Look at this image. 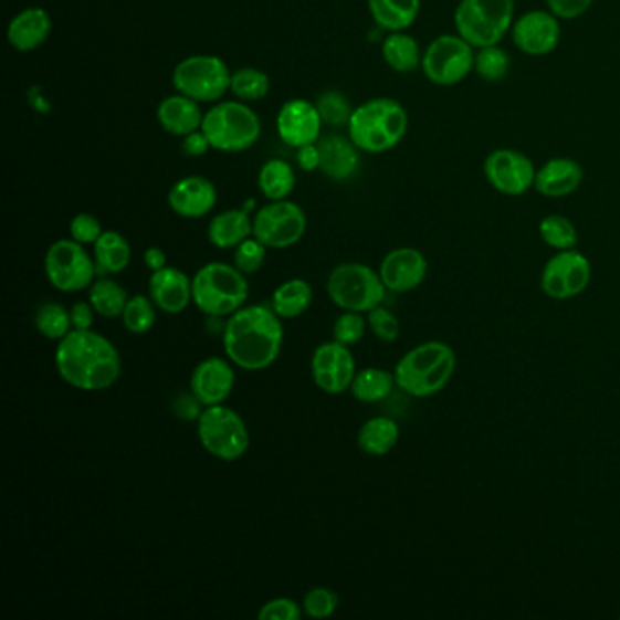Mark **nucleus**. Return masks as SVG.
Here are the masks:
<instances>
[{
  "mask_svg": "<svg viewBox=\"0 0 620 620\" xmlns=\"http://www.w3.org/2000/svg\"><path fill=\"white\" fill-rule=\"evenodd\" d=\"M55 366L66 385L90 393L109 390L123 371L117 348L93 329H72L59 340Z\"/></svg>",
  "mask_w": 620,
  "mask_h": 620,
  "instance_id": "f257e3e1",
  "label": "nucleus"
},
{
  "mask_svg": "<svg viewBox=\"0 0 620 620\" xmlns=\"http://www.w3.org/2000/svg\"><path fill=\"white\" fill-rule=\"evenodd\" d=\"M225 357L248 371H261L275 365L284 344L282 318L273 308L252 304L242 306L228 318L222 334Z\"/></svg>",
  "mask_w": 620,
  "mask_h": 620,
  "instance_id": "f03ea898",
  "label": "nucleus"
},
{
  "mask_svg": "<svg viewBox=\"0 0 620 620\" xmlns=\"http://www.w3.org/2000/svg\"><path fill=\"white\" fill-rule=\"evenodd\" d=\"M404 106L390 97L369 98L351 113L348 137L365 154L380 155L397 148L408 134Z\"/></svg>",
  "mask_w": 620,
  "mask_h": 620,
  "instance_id": "7ed1b4c3",
  "label": "nucleus"
},
{
  "mask_svg": "<svg viewBox=\"0 0 620 620\" xmlns=\"http://www.w3.org/2000/svg\"><path fill=\"white\" fill-rule=\"evenodd\" d=\"M456 369L455 349L442 340H428L411 348L395 366L397 388L425 399L441 393Z\"/></svg>",
  "mask_w": 620,
  "mask_h": 620,
  "instance_id": "20e7f679",
  "label": "nucleus"
},
{
  "mask_svg": "<svg viewBox=\"0 0 620 620\" xmlns=\"http://www.w3.org/2000/svg\"><path fill=\"white\" fill-rule=\"evenodd\" d=\"M193 304L204 315L230 317L246 304L250 284L244 273L233 264L210 262L191 279Z\"/></svg>",
  "mask_w": 620,
  "mask_h": 620,
  "instance_id": "39448f33",
  "label": "nucleus"
},
{
  "mask_svg": "<svg viewBox=\"0 0 620 620\" xmlns=\"http://www.w3.org/2000/svg\"><path fill=\"white\" fill-rule=\"evenodd\" d=\"M200 129L210 140L211 149L222 154H241L261 139L262 123L248 103L225 101L213 104L204 113Z\"/></svg>",
  "mask_w": 620,
  "mask_h": 620,
  "instance_id": "423d86ee",
  "label": "nucleus"
},
{
  "mask_svg": "<svg viewBox=\"0 0 620 620\" xmlns=\"http://www.w3.org/2000/svg\"><path fill=\"white\" fill-rule=\"evenodd\" d=\"M513 22L515 0H461L453 13L456 33L475 50L501 44Z\"/></svg>",
  "mask_w": 620,
  "mask_h": 620,
  "instance_id": "0eeeda50",
  "label": "nucleus"
},
{
  "mask_svg": "<svg viewBox=\"0 0 620 620\" xmlns=\"http://www.w3.org/2000/svg\"><path fill=\"white\" fill-rule=\"evenodd\" d=\"M326 290L335 306L344 312L359 313L379 308L388 292L379 272L360 262H344L334 267Z\"/></svg>",
  "mask_w": 620,
  "mask_h": 620,
  "instance_id": "6e6552de",
  "label": "nucleus"
},
{
  "mask_svg": "<svg viewBox=\"0 0 620 620\" xmlns=\"http://www.w3.org/2000/svg\"><path fill=\"white\" fill-rule=\"evenodd\" d=\"M197 435L210 455L224 462L239 461L250 448L246 422L228 406H208L197 419Z\"/></svg>",
  "mask_w": 620,
  "mask_h": 620,
  "instance_id": "1a4fd4ad",
  "label": "nucleus"
},
{
  "mask_svg": "<svg viewBox=\"0 0 620 620\" xmlns=\"http://www.w3.org/2000/svg\"><path fill=\"white\" fill-rule=\"evenodd\" d=\"M231 73L221 56L191 55L175 66L171 83L186 97L200 104H213L230 92Z\"/></svg>",
  "mask_w": 620,
  "mask_h": 620,
  "instance_id": "9d476101",
  "label": "nucleus"
},
{
  "mask_svg": "<svg viewBox=\"0 0 620 620\" xmlns=\"http://www.w3.org/2000/svg\"><path fill=\"white\" fill-rule=\"evenodd\" d=\"M475 48L459 33H444L422 53V73L435 86H455L475 70Z\"/></svg>",
  "mask_w": 620,
  "mask_h": 620,
  "instance_id": "9b49d317",
  "label": "nucleus"
},
{
  "mask_svg": "<svg viewBox=\"0 0 620 620\" xmlns=\"http://www.w3.org/2000/svg\"><path fill=\"white\" fill-rule=\"evenodd\" d=\"M44 273L55 290L77 293L92 286L97 275L95 259L87 255L86 248L73 239H61L48 248L44 256Z\"/></svg>",
  "mask_w": 620,
  "mask_h": 620,
  "instance_id": "f8f14e48",
  "label": "nucleus"
},
{
  "mask_svg": "<svg viewBox=\"0 0 620 620\" xmlns=\"http://www.w3.org/2000/svg\"><path fill=\"white\" fill-rule=\"evenodd\" d=\"M308 230V217L292 200H270L253 217V237L266 248L286 250L301 242Z\"/></svg>",
  "mask_w": 620,
  "mask_h": 620,
  "instance_id": "ddd939ff",
  "label": "nucleus"
},
{
  "mask_svg": "<svg viewBox=\"0 0 620 620\" xmlns=\"http://www.w3.org/2000/svg\"><path fill=\"white\" fill-rule=\"evenodd\" d=\"M591 282L590 259L579 250L555 253L540 273V290L554 301H568L585 293Z\"/></svg>",
  "mask_w": 620,
  "mask_h": 620,
  "instance_id": "4468645a",
  "label": "nucleus"
},
{
  "mask_svg": "<svg viewBox=\"0 0 620 620\" xmlns=\"http://www.w3.org/2000/svg\"><path fill=\"white\" fill-rule=\"evenodd\" d=\"M482 171L493 190L507 197L526 196L534 188L537 175L528 155L512 148L493 149L484 159Z\"/></svg>",
  "mask_w": 620,
  "mask_h": 620,
  "instance_id": "2eb2a0df",
  "label": "nucleus"
},
{
  "mask_svg": "<svg viewBox=\"0 0 620 620\" xmlns=\"http://www.w3.org/2000/svg\"><path fill=\"white\" fill-rule=\"evenodd\" d=\"M357 375L354 354L349 346L332 340L315 348L312 357V377L318 390L328 395L348 391Z\"/></svg>",
  "mask_w": 620,
  "mask_h": 620,
  "instance_id": "dca6fc26",
  "label": "nucleus"
},
{
  "mask_svg": "<svg viewBox=\"0 0 620 620\" xmlns=\"http://www.w3.org/2000/svg\"><path fill=\"white\" fill-rule=\"evenodd\" d=\"M513 42L529 56L554 53L560 44V19L549 10H532L513 22Z\"/></svg>",
  "mask_w": 620,
  "mask_h": 620,
  "instance_id": "f3484780",
  "label": "nucleus"
},
{
  "mask_svg": "<svg viewBox=\"0 0 620 620\" xmlns=\"http://www.w3.org/2000/svg\"><path fill=\"white\" fill-rule=\"evenodd\" d=\"M323 124L317 104L306 98H292L282 104L277 113L279 137L290 148L298 149L318 143Z\"/></svg>",
  "mask_w": 620,
  "mask_h": 620,
  "instance_id": "a211bd4d",
  "label": "nucleus"
},
{
  "mask_svg": "<svg viewBox=\"0 0 620 620\" xmlns=\"http://www.w3.org/2000/svg\"><path fill=\"white\" fill-rule=\"evenodd\" d=\"M191 393L200 406L224 404L235 388V371L231 360L210 357L193 369L190 380Z\"/></svg>",
  "mask_w": 620,
  "mask_h": 620,
  "instance_id": "6ab92c4d",
  "label": "nucleus"
},
{
  "mask_svg": "<svg viewBox=\"0 0 620 620\" xmlns=\"http://www.w3.org/2000/svg\"><path fill=\"white\" fill-rule=\"evenodd\" d=\"M428 261L416 248H397L382 259L379 275L386 290L393 293L413 292L428 277Z\"/></svg>",
  "mask_w": 620,
  "mask_h": 620,
  "instance_id": "aec40b11",
  "label": "nucleus"
},
{
  "mask_svg": "<svg viewBox=\"0 0 620 620\" xmlns=\"http://www.w3.org/2000/svg\"><path fill=\"white\" fill-rule=\"evenodd\" d=\"M217 188L210 179L190 175L177 180L168 193L169 210L182 219H202L217 206Z\"/></svg>",
  "mask_w": 620,
  "mask_h": 620,
  "instance_id": "412c9836",
  "label": "nucleus"
},
{
  "mask_svg": "<svg viewBox=\"0 0 620 620\" xmlns=\"http://www.w3.org/2000/svg\"><path fill=\"white\" fill-rule=\"evenodd\" d=\"M149 298L160 312L177 315L193 303L191 279L179 267H162L149 277Z\"/></svg>",
  "mask_w": 620,
  "mask_h": 620,
  "instance_id": "4be33fe9",
  "label": "nucleus"
},
{
  "mask_svg": "<svg viewBox=\"0 0 620 620\" xmlns=\"http://www.w3.org/2000/svg\"><path fill=\"white\" fill-rule=\"evenodd\" d=\"M52 30L50 13L44 8L31 6L11 19L6 36L15 52L31 53L44 46V42L52 35Z\"/></svg>",
  "mask_w": 620,
  "mask_h": 620,
  "instance_id": "5701e85b",
  "label": "nucleus"
},
{
  "mask_svg": "<svg viewBox=\"0 0 620 620\" xmlns=\"http://www.w3.org/2000/svg\"><path fill=\"white\" fill-rule=\"evenodd\" d=\"M582 179L585 169L577 160L555 157L537 169L534 190L546 199H563L579 190Z\"/></svg>",
  "mask_w": 620,
  "mask_h": 620,
  "instance_id": "b1692460",
  "label": "nucleus"
},
{
  "mask_svg": "<svg viewBox=\"0 0 620 620\" xmlns=\"http://www.w3.org/2000/svg\"><path fill=\"white\" fill-rule=\"evenodd\" d=\"M320 151V171L332 180L344 182L359 171L360 149L343 135L329 134L317 143Z\"/></svg>",
  "mask_w": 620,
  "mask_h": 620,
  "instance_id": "393cba45",
  "label": "nucleus"
},
{
  "mask_svg": "<svg viewBox=\"0 0 620 620\" xmlns=\"http://www.w3.org/2000/svg\"><path fill=\"white\" fill-rule=\"evenodd\" d=\"M204 113L200 108V103L177 92L160 101L157 106V120L166 134L182 139L186 135L202 128Z\"/></svg>",
  "mask_w": 620,
  "mask_h": 620,
  "instance_id": "a878e982",
  "label": "nucleus"
},
{
  "mask_svg": "<svg viewBox=\"0 0 620 620\" xmlns=\"http://www.w3.org/2000/svg\"><path fill=\"white\" fill-rule=\"evenodd\" d=\"M252 235L253 219L244 208L222 211L208 225V239L219 250H235Z\"/></svg>",
  "mask_w": 620,
  "mask_h": 620,
  "instance_id": "bb28decb",
  "label": "nucleus"
},
{
  "mask_svg": "<svg viewBox=\"0 0 620 620\" xmlns=\"http://www.w3.org/2000/svg\"><path fill=\"white\" fill-rule=\"evenodd\" d=\"M369 13L380 30H410L421 13V0H368Z\"/></svg>",
  "mask_w": 620,
  "mask_h": 620,
  "instance_id": "cd10ccee",
  "label": "nucleus"
},
{
  "mask_svg": "<svg viewBox=\"0 0 620 620\" xmlns=\"http://www.w3.org/2000/svg\"><path fill=\"white\" fill-rule=\"evenodd\" d=\"M93 259L97 273L117 275L132 262V246L118 231L104 230L103 235L93 244Z\"/></svg>",
  "mask_w": 620,
  "mask_h": 620,
  "instance_id": "c85d7f7f",
  "label": "nucleus"
},
{
  "mask_svg": "<svg viewBox=\"0 0 620 620\" xmlns=\"http://www.w3.org/2000/svg\"><path fill=\"white\" fill-rule=\"evenodd\" d=\"M382 56L393 72L402 75L416 72L422 64L421 46L416 36L406 31H391L390 35L386 36L382 42Z\"/></svg>",
  "mask_w": 620,
  "mask_h": 620,
  "instance_id": "c756f323",
  "label": "nucleus"
},
{
  "mask_svg": "<svg viewBox=\"0 0 620 620\" xmlns=\"http://www.w3.org/2000/svg\"><path fill=\"white\" fill-rule=\"evenodd\" d=\"M400 428L390 417H374L360 425L357 444L360 450L374 456H385L397 446Z\"/></svg>",
  "mask_w": 620,
  "mask_h": 620,
  "instance_id": "7c9ffc66",
  "label": "nucleus"
},
{
  "mask_svg": "<svg viewBox=\"0 0 620 620\" xmlns=\"http://www.w3.org/2000/svg\"><path fill=\"white\" fill-rule=\"evenodd\" d=\"M313 303V290L303 279L282 282L273 292L272 308L281 318H298L308 312Z\"/></svg>",
  "mask_w": 620,
  "mask_h": 620,
  "instance_id": "2f4dec72",
  "label": "nucleus"
},
{
  "mask_svg": "<svg viewBox=\"0 0 620 620\" xmlns=\"http://www.w3.org/2000/svg\"><path fill=\"white\" fill-rule=\"evenodd\" d=\"M256 185L267 200L287 199L297 185L295 169L286 160L270 159L259 171Z\"/></svg>",
  "mask_w": 620,
  "mask_h": 620,
  "instance_id": "473e14b6",
  "label": "nucleus"
},
{
  "mask_svg": "<svg viewBox=\"0 0 620 620\" xmlns=\"http://www.w3.org/2000/svg\"><path fill=\"white\" fill-rule=\"evenodd\" d=\"M395 386H397V380L388 369L366 368L357 371L349 391L359 402L375 404V402L388 399Z\"/></svg>",
  "mask_w": 620,
  "mask_h": 620,
  "instance_id": "72a5a7b5",
  "label": "nucleus"
},
{
  "mask_svg": "<svg viewBox=\"0 0 620 620\" xmlns=\"http://www.w3.org/2000/svg\"><path fill=\"white\" fill-rule=\"evenodd\" d=\"M87 301L92 303L97 315H103L104 318H117L123 317L129 297L128 292L118 282L112 279H98L90 286Z\"/></svg>",
  "mask_w": 620,
  "mask_h": 620,
  "instance_id": "f704fd0d",
  "label": "nucleus"
},
{
  "mask_svg": "<svg viewBox=\"0 0 620 620\" xmlns=\"http://www.w3.org/2000/svg\"><path fill=\"white\" fill-rule=\"evenodd\" d=\"M270 77L256 67H239L231 73L230 92L241 103H256L270 93Z\"/></svg>",
  "mask_w": 620,
  "mask_h": 620,
  "instance_id": "c9c22d12",
  "label": "nucleus"
},
{
  "mask_svg": "<svg viewBox=\"0 0 620 620\" xmlns=\"http://www.w3.org/2000/svg\"><path fill=\"white\" fill-rule=\"evenodd\" d=\"M538 235L546 246L554 248L557 252L574 250L579 242V231L575 228L574 222L559 213L544 217L538 224Z\"/></svg>",
  "mask_w": 620,
  "mask_h": 620,
  "instance_id": "e433bc0d",
  "label": "nucleus"
},
{
  "mask_svg": "<svg viewBox=\"0 0 620 620\" xmlns=\"http://www.w3.org/2000/svg\"><path fill=\"white\" fill-rule=\"evenodd\" d=\"M35 328L48 340H62L73 329L70 309L56 303L41 304L35 312Z\"/></svg>",
  "mask_w": 620,
  "mask_h": 620,
  "instance_id": "4c0bfd02",
  "label": "nucleus"
},
{
  "mask_svg": "<svg viewBox=\"0 0 620 620\" xmlns=\"http://www.w3.org/2000/svg\"><path fill=\"white\" fill-rule=\"evenodd\" d=\"M154 301L144 295H135L129 298L126 308L123 313L124 328L128 329L129 334L144 335L151 332L155 323H157V312H155Z\"/></svg>",
  "mask_w": 620,
  "mask_h": 620,
  "instance_id": "58836bf2",
  "label": "nucleus"
},
{
  "mask_svg": "<svg viewBox=\"0 0 620 620\" xmlns=\"http://www.w3.org/2000/svg\"><path fill=\"white\" fill-rule=\"evenodd\" d=\"M509 55L506 50L498 46L481 48L475 52V70L479 77L486 83H498L509 72Z\"/></svg>",
  "mask_w": 620,
  "mask_h": 620,
  "instance_id": "ea45409f",
  "label": "nucleus"
},
{
  "mask_svg": "<svg viewBox=\"0 0 620 620\" xmlns=\"http://www.w3.org/2000/svg\"><path fill=\"white\" fill-rule=\"evenodd\" d=\"M317 109L323 117L324 124L329 126H348L349 118L355 108H351L348 98L344 97L343 93L337 90H328L323 95H318Z\"/></svg>",
  "mask_w": 620,
  "mask_h": 620,
  "instance_id": "a19ab883",
  "label": "nucleus"
},
{
  "mask_svg": "<svg viewBox=\"0 0 620 620\" xmlns=\"http://www.w3.org/2000/svg\"><path fill=\"white\" fill-rule=\"evenodd\" d=\"M368 318L359 312H344L334 324V340L344 346H355L365 338Z\"/></svg>",
  "mask_w": 620,
  "mask_h": 620,
  "instance_id": "79ce46f5",
  "label": "nucleus"
},
{
  "mask_svg": "<svg viewBox=\"0 0 620 620\" xmlns=\"http://www.w3.org/2000/svg\"><path fill=\"white\" fill-rule=\"evenodd\" d=\"M338 608V597L334 590L329 588H312L308 593L304 595L303 611L309 619H328L334 616Z\"/></svg>",
  "mask_w": 620,
  "mask_h": 620,
  "instance_id": "37998d69",
  "label": "nucleus"
},
{
  "mask_svg": "<svg viewBox=\"0 0 620 620\" xmlns=\"http://www.w3.org/2000/svg\"><path fill=\"white\" fill-rule=\"evenodd\" d=\"M267 248L255 237H250L246 241L239 244L233 253V264L241 270L244 275H253L259 272L266 262Z\"/></svg>",
  "mask_w": 620,
  "mask_h": 620,
  "instance_id": "c03bdc74",
  "label": "nucleus"
},
{
  "mask_svg": "<svg viewBox=\"0 0 620 620\" xmlns=\"http://www.w3.org/2000/svg\"><path fill=\"white\" fill-rule=\"evenodd\" d=\"M368 326L371 334L382 343H395L399 338V318L395 317L390 309L382 308V306L368 313Z\"/></svg>",
  "mask_w": 620,
  "mask_h": 620,
  "instance_id": "a18cd8bd",
  "label": "nucleus"
},
{
  "mask_svg": "<svg viewBox=\"0 0 620 620\" xmlns=\"http://www.w3.org/2000/svg\"><path fill=\"white\" fill-rule=\"evenodd\" d=\"M103 233V224L97 217L90 216V213H78L70 222V237L73 241L81 242L83 246H90V244L93 246Z\"/></svg>",
  "mask_w": 620,
  "mask_h": 620,
  "instance_id": "49530a36",
  "label": "nucleus"
},
{
  "mask_svg": "<svg viewBox=\"0 0 620 620\" xmlns=\"http://www.w3.org/2000/svg\"><path fill=\"white\" fill-rule=\"evenodd\" d=\"M303 606H298L292 599L267 600L266 605L259 610V620H301L303 619Z\"/></svg>",
  "mask_w": 620,
  "mask_h": 620,
  "instance_id": "de8ad7c7",
  "label": "nucleus"
},
{
  "mask_svg": "<svg viewBox=\"0 0 620 620\" xmlns=\"http://www.w3.org/2000/svg\"><path fill=\"white\" fill-rule=\"evenodd\" d=\"M593 0H546L548 10L560 21H575L590 10Z\"/></svg>",
  "mask_w": 620,
  "mask_h": 620,
  "instance_id": "09e8293b",
  "label": "nucleus"
},
{
  "mask_svg": "<svg viewBox=\"0 0 620 620\" xmlns=\"http://www.w3.org/2000/svg\"><path fill=\"white\" fill-rule=\"evenodd\" d=\"M95 309L90 301H78L70 308L72 315L73 329H92L95 320Z\"/></svg>",
  "mask_w": 620,
  "mask_h": 620,
  "instance_id": "8fccbe9b",
  "label": "nucleus"
},
{
  "mask_svg": "<svg viewBox=\"0 0 620 620\" xmlns=\"http://www.w3.org/2000/svg\"><path fill=\"white\" fill-rule=\"evenodd\" d=\"M210 149V140L202 129H197L193 134L182 137V151H185L186 157H202Z\"/></svg>",
  "mask_w": 620,
  "mask_h": 620,
  "instance_id": "3c124183",
  "label": "nucleus"
},
{
  "mask_svg": "<svg viewBox=\"0 0 620 620\" xmlns=\"http://www.w3.org/2000/svg\"><path fill=\"white\" fill-rule=\"evenodd\" d=\"M297 162L303 171H317V169H320V151H318L317 143L298 148Z\"/></svg>",
  "mask_w": 620,
  "mask_h": 620,
  "instance_id": "603ef678",
  "label": "nucleus"
},
{
  "mask_svg": "<svg viewBox=\"0 0 620 620\" xmlns=\"http://www.w3.org/2000/svg\"><path fill=\"white\" fill-rule=\"evenodd\" d=\"M143 261L151 273L159 272L162 267L168 266V256H166L165 250L157 246L148 248L144 252Z\"/></svg>",
  "mask_w": 620,
  "mask_h": 620,
  "instance_id": "864d4df0",
  "label": "nucleus"
}]
</instances>
